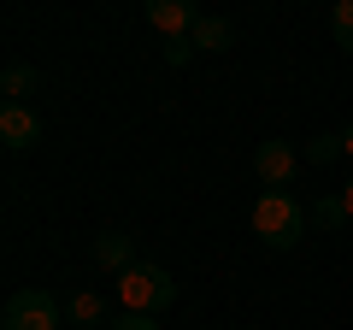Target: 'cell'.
I'll use <instances>...</instances> for the list:
<instances>
[{
	"instance_id": "obj_1",
	"label": "cell",
	"mask_w": 353,
	"mask_h": 330,
	"mask_svg": "<svg viewBox=\"0 0 353 330\" xmlns=\"http://www.w3.org/2000/svg\"><path fill=\"white\" fill-rule=\"evenodd\" d=\"M253 236L259 242H271V248H294V242L306 236V206L294 201L289 189H265L259 195V206H253Z\"/></svg>"
},
{
	"instance_id": "obj_2",
	"label": "cell",
	"mask_w": 353,
	"mask_h": 330,
	"mask_svg": "<svg viewBox=\"0 0 353 330\" xmlns=\"http://www.w3.org/2000/svg\"><path fill=\"white\" fill-rule=\"evenodd\" d=\"M118 301H124V313H141V318H159L165 307L176 301V283L165 266H153V260H136V266L118 278Z\"/></svg>"
},
{
	"instance_id": "obj_3",
	"label": "cell",
	"mask_w": 353,
	"mask_h": 330,
	"mask_svg": "<svg viewBox=\"0 0 353 330\" xmlns=\"http://www.w3.org/2000/svg\"><path fill=\"white\" fill-rule=\"evenodd\" d=\"M59 318H65V307L48 289H18L6 301V313H0V330H59Z\"/></svg>"
},
{
	"instance_id": "obj_4",
	"label": "cell",
	"mask_w": 353,
	"mask_h": 330,
	"mask_svg": "<svg viewBox=\"0 0 353 330\" xmlns=\"http://www.w3.org/2000/svg\"><path fill=\"white\" fill-rule=\"evenodd\" d=\"M253 171H259V183L265 189H289L294 183V171H301V153L289 148V142H259V153H253Z\"/></svg>"
},
{
	"instance_id": "obj_5",
	"label": "cell",
	"mask_w": 353,
	"mask_h": 330,
	"mask_svg": "<svg viewBox=\"0 0 353 330\" xmlns=\"http://www.w3.org/2000/svg\"><path fill=\"white\" fill-rule=\"evenodd\" d=\"M201 18H206V12L194 6V0H148V24L165 30V41H171V36H194Z\"/></svg>"
},
{
	"instance_id": "obj_6",
	"label": "cell",
	"mask_w": 353,
	"mask_h": 330,
	"mask_svg": "<svg viewBox=\"0 0 353 330\" xmlns=\"http://www.w3.org/2000/svg\"><path fill=\"white\" fill-rule=\"evenodd\" d=\"M0 142H6V148H36V142H41V118L30 113V106L6 101V106H0Z\"/></svg>"
},
{
	"instance_id": "obj_7",
	"label": "cell",
	"mask_w": 353,
	"mask_h": 330,
	"mask_svg": "<svg viewBox=\"0 0 353 330\" xmlns=\"http://www.w3.org/2000/svg\"><path fill=\"white\" fill-rule=\"evenodd\" d=\"M94 260H101L106 271H118V278H124V271L136 266V242H130L124 230H101V236H94Z\"/></svg>"
},
{
	"instance_id": "obj_8",
	"label": "cell",
	"mask_w": 353,
	"mask_h": 330,
	"mask_svg": "<svg viewBox=\"0 0 353 330\" xmlns=\"http://www.w3.org/2000/svg\"><path fill=\"white\" fill-rule=\"evenodd\" d=\"M194 53H224L230 48V41H236V24H230V18H212V12H206L201 18V24H194Z\"/></svg>"
},
{
	"instance_id": "obj_9",
	"label": "cell",
	"mask_w": 353,
	"mask_h": 330,
	"mask_svg": "<svg viewBox=\"0 0 353 330\" xmlns=\"http://www.w3.org/2000/svg\"><path fill=\"white\" fill-rule=\"evenodd\" d=\"M0 89H6V101H18V106H24V95L30 89H36V65H6V77H0Z\"/></svg>"
},
{
	"instance_id": "obj_10",
	"label": "cell",
	"mask_w": 353,
	"mask_h": 330,
	"mask_svg": "<svg viewBox=\"0 0 353 330\" xmlns=\"http://www.w3.org/2000/svg\"><path fill=\"white\" fill-rule=\"evenodd\" d=\"M101 295H88V289H77L71 295V307H65V318H71V324H101Z\"/></svg>"
},
{
	"instance_id": "obj_11",
	"label": "cell",
	"mask_w": 353,
	"mask_h": 330,
	"mask_svg": "<svg viewBox=\"0 0 353 330\" xmlns=\"http://www.w3.org/2000/svg\"><path fill=\"white\" fill-rule=\"evenodd\" d=\"M330 36H336V48L353 53V0H336V12H330Z\"/></svg>"
},
{
	"instance_id": "obj_12",
	"label": "cell",
	"mask_w": 353,
	"mask_h": 330,
	"mask_svg": "<svg viewBox=\"0 0 353 330\" xmlns=\"http://www.w3.org/2000/svg\"><path fill=\"white\" fill-rule=\"evenodd\" d=\"M312 218H318V230H341V224H347L353 213H347V201H341V195H324V201H318V213H312Z\"/></svg>"
},
{
	"instance_id": "obj_13",
	"label": "cell",
	"mask_w": 353,
	"mask_h": 330,
	"mask_svg": "<svg viewBox=\"0 0 353 330\" xmlns=\"http://www.w3.org/2000/svg\"><path fill=\"white\" fill-rule=\"evenodd\" d=\"M341 153H347L341 136H312V142H306V159H312V165H330V159H341Z\"/></svg>"
},
{
	"instance_id": "obj_14",
	"label": "cell",
	"mask_w": 353,
	"mask_h": 330,
	"mask_svg": "<svg viewBox=\"0 0 353 330\" xmlns=\"http://www.w3.org/2000/svg\"><path fill=\"white\" fill-rule=\"evenodd\" d=\"M194 59V41L189 36H171V41H165V65H189Z\"/></svg>"
},
{
	"instance_id": "obj_15",
	"label": "cell",
	"mask_w": 353,
	"mask_h": 330,
	"mask_svg": "<svg viewBox=\"0 0 353 330\" xmlns=\"http://www.w3.org/2000/svg\"><path fill=\"white\" fill-rule=\"evenodd\" d=\"M106 330H159V318H141V313H124V318H112Z\"/></svg>"
},
{
	"instance_id": "obj_16",
	"label": "cell",
	"mask_w": 353,
	"mask_h": 330,
	"mask_svg": "<svg viewBox=\"0 0 353 330\" xmlns=\"http://www.w3.org/2000/svg\"><path fill=\"white\" fill-rule=\"evenodd\" d=\"M341 148H347V153H353V124H347V130H341Z\"/></svg>"
},
{
	"instance_id": "obj_17",
	"label": "cell",
	"mask_w": 353,
	"mask_h": 330,
	"mask_svg": "<svg viewBox=\"0 0 353 330\" xmlns=\"http://www.w3.org/2000/svg\"><path fill=\"white\" fill-rule=\"evenodd\" d=\"M341 201H347V213H353V183H347V189H341Z\"/></svg>"
}]
</instances>
